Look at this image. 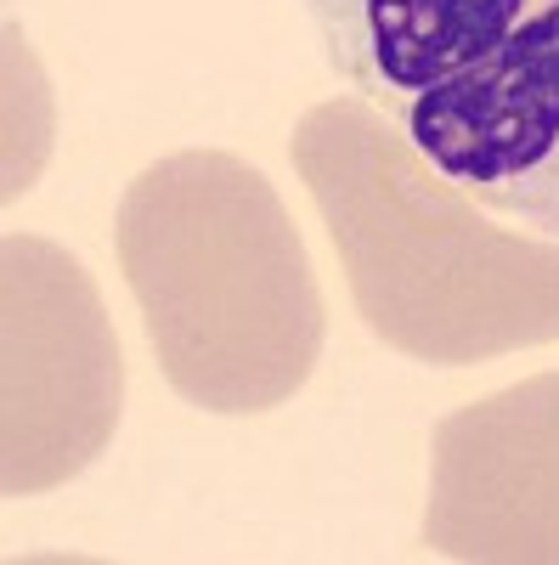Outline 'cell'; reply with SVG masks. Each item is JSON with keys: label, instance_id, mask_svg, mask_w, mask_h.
<instances>
[{"label": "cell", "instance_id": "obj_3", "mask_svg": "<svg viewBox=\"0 0 559 565\" xmlns=\"http://www.w3.org/2000/svg\"><path fill=\"white\" fill-rule=\"evenodd\" d=\"M322 57L481 210L559 238V0H305Z\"/></svg>", "mask_w": 559, "mask_h": 565}, {"label": "cell", "instance_id": "obj_5", "mask_svg": "<svg viewBox=\"0 0 559 565\" xmlns=\"http://www.w3.org/2000/svg\"><path fill=\"white\" fill-rule=\"evenodd\" d=\"M424 548L470 565H559V373L436 424Z\"/></svg>", "mask_w": 559, "mask_h": 565}, {"label": "cell", "instance_id": "obj_4", "mask_svg": "<svg viewBox=\"0 0 559 565\" xmlns=\"http://www.w3.org/2000/svg\"><path fill=\"white\" fill-rule=\"evenodd\" d=\"M0 487L34 498L90 469L125 407V351L97 277L52 238L0 249Z\"/></svg>", "mask_w": 559, "mask_h": 565}, {"label": "cell", "instance_id": "obj_1", "mask_svg": "<svg viewBox=\"0 0 559 565\" xmlns=\"http://www.w3.org/2000/svg\"><path fill=\"white\" fill-rule=\"evenodd\" d=\"M289 153L379 345L470 367L559 340V238L497 226L373 103L305 108Z\"/></svg>", "mask_w": 559, "mask_h": 565}, {"label": "cell", "instance_id": "obj_2", "mask_svg": "<svg viewBox=\"0 0 559 565\" xmlns=\"http://www.w3.org/2000/svg\"><path fill=\"white\" fill-rule=\"evenodd\" d=\"M114 244L181 402L249 418L311 380L329 311L266 170L221 148L170 153L125 186Z\"/></svg>", "mask_w": 559, "mask_h": 565}]
</instances>
